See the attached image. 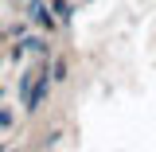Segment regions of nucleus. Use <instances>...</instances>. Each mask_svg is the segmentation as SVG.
<instances>
[{
	"label": "nucleus",
	"instance_id": "nucleus-1",
	"mask_svg": "<svg viewBox=\"0 0 156 152\" xmlns=\"http://www.w3.org/2000/svg\"><path fill=\"white\" fill-rule=\"evenodd\" d=\"M47 82H51V74H43V70H35V74L23 78V109H35L39 101H43V94H47Z\"/></svg>",
	"mask_w": 156,
	"mask_h": 152
}]
</instances>
